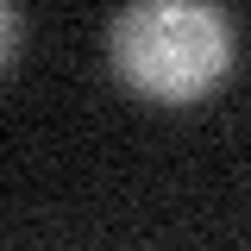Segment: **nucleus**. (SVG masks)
Returning <instances> with one entry per match:
<instances>
[{"label": "nucleus", "instance_id": "f257e3e1", "mask_svg": "<svg viewBox=\"0 0 251 251\" xmlns=\"http://www.w3.org/2000/svg\"><path fill=\"white\" fill-rule=\"evenodd\" d=\"M107 57L132 94L182 107L232 69V19L214 0H126L107 25Z\"/></svg>", "mask_w": 251, "mask_h": 251}, {"label": "nucleus", "instance_id": "f03ea898", "mask_svg": "<svg viewBox=\"0 0 251 251\" xmlns=\"http://www.w3.org/2000/svg\"><path fill=\"white\" fill-rule=\"evenodd\" d=\"M19 63V6L6 0V69Z\"/></svg>", "mask_w": 251, "mask_h": 251}]
</instances>
